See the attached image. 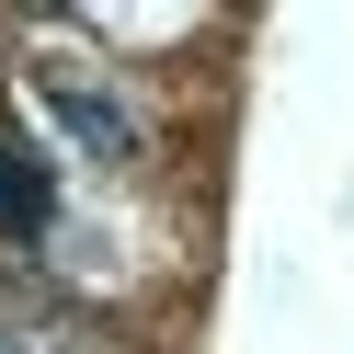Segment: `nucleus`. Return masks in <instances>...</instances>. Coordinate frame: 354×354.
<instances>
[{
    "label": "nucleus",
    "instance_id": "nucleus-1",
    "mask_svg": "<svg viewBox=\"0 0 354 354\" xmlns=\"http://www.w3.org/2000/svg\"><path fill=\"white\" fill-rule=\"evenodd\" d=\"M35 103L69 126V149H80V160H115V171L138 160V115H126L103 80H80V69H35Z\"/></svg>",
    "mask_w": 354,
    "mask_h": 354
},
{
    "label": "nucleus",
    "instance_id": "nucleus-2",
    "mask_svg": "<svg viewBox=\"0 0 354 354\" xmlns=\"http://www.w3.org/2000/svg\"><path fill=\"white\" fill-rule=\"evenodd\" d=\"M46 229H57V160L24 126H0V240H46Z\"/></svg>",
    "mask_w": 354,
    "mask_h": 354
},
{
    "label": "nucleus",
    "instance_id": "nucleus-3",
    "mask_svg": "<svg viewBox=\"0 0 354 354\" xmlns=\"http://www.w3.org/2000/svg\"><path fill=\"white\" fill-rule=\"evenodd\" d=\"M0 354H12V343H0Z\"/></svg>",
    "mask_w": 354,
    "mask_h": 354
}]
</instances>
